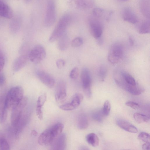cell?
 I'll use <instances>...</instances> for the list:
<instances>
[{
  "instance_id": "cell-1",
  "label": "cell",
  "mask_w": 150,
  "mask_h": 150,
  "mask_svg": "<svg viewBox=\"0 0 150 150\" xmlns=\"http://www.w3.org/2000/svg\"><path fill=\"white\" fill-rule=\"evenodd\" d=\"M64 125L61 123L55 124L44 130L39 136V144L42 146L51 145L63 131Z\"/></svg>"
},
{
  "instance_id": "cell-2",
  "label": "cell",
  "mask_w": 150,
  "mask_h": 150,
  "mask_svg": "<svg viewBox=\"0 0 150 150\" xmlns=\"http://www.w3.org/2000/svg\"><path fill=\"white\" fill-rule=\"evenodd\" d=\"M23 90L21 86H16L10 89L5 96L7 108L12 109L23 98Z\"/></svg>"
},
{
  "instance_id": "cell-3",
  "label": "cell",
  "mask_w": 150,
  "mask_h": 150,
  "mask_svg": "<svg viewBox=\"0 0 150 150\" xmlns=\"http://www.w3.org/2000/svg\"><path fill=\"white\" fill-rule=\"evenodd\" d=\"M71 21V17L70 15L66 14L62 16L51 34L49 38V41L52 42L59 39L65 33Z\"/></svg>"
},
{
  "instance_id": "cell-4",
  "label": "cell",
  "mask_w": 150,
  "mask_h": 150,
  "mask_svg": "<svg viewBox=\"0 0 150 150\" xmlns=\"http://www.w3.org/2000/svg\"><path fill=\"white\" fill-rule=\"evenodd\" d=\"M56 19V10L54 0H47L44 24L49 27L54 23Z\"/></svg>"
},
{
  "instance_id": "cell-5",
  "label": "cell",
  "mask_w": 150,
  "mask_h": 150,
  "mask_svg": "<svg viewBox=\"0 0 150 150\" xmlns=\"http://www.w3.org/2000/svg\"><path fill=\"white\" fill-rule=\"evenodd\" d=\"M27 102V99L24 97L20 102L12 109L11 122L12 126L15 127L21 118L23 109Z\"/></svg>"
},
{
  "instance_id": "cell-6",
  "label": "cell",
  "mask_w": 150,
  "mask_h": 150,
  "mask_svg": "<svg viewBox=\"0 0 150 150\" xmlns=\"http://www.w3.org/2000/svg\"><path fill=\"white\" fill-rule=\"evenodd\" d=\"M123 54L122 44L119 42L115 43L110 47L108 56V60L112 64H116L121 59Z\"/></svg>"
},
{
  "instance_id": "cell-7",
  "label": "cell",
  "mask_w": 150,
  "mask_h": 150,
  "mask_svg": "<svg viewBox=\"0 0 150 150\" xmlns=\"http://www.w3.org/2000/svg\"><path fill=\"white\" fill-rule=\"evenodd\" d=\"M82 88L86 95L88 98L91 96V78L88 69L84 67L81 71V74Z\"/></svg>"
},
{
  "instance_id": "cell-8",
  "label": "cell",
  "mask_w": 150,
  "mask_h": 150,
  "mask_svg": "<svg viewBox=\"0 0 150 150\" xmlns=\"http://www.w3.org/2000/svg\"><path fill=\"white\" fill-rule=\"evenodd\" d=\"M46 53L43 46L40 45L35 46L29 53L28 58L33 63L37 64L45 57Z\"/></svg>"
},
{
  "instance_id": "cell-9",
  "label": "cell",
  "mask_w": 150,
  "mask_h": 150,
  "mask_svg": "<svg viewBox=\"0 0 150 150\" xmlns=\"http://www.w3.org/2000/svg\"><path fill=\"white\" fill-rule=\"evenodd\" d=\"M88 24L92 36L96 39L101 37L103 31V26L101 23L95 18L89 19Z\"/></svg>"
},
{
  "instance_id": "cell-10",
  "label": "cell",
  "mask_w": 150,
  "mask_h": 150,
  "mask_svg": "<svg viewBox=\"0 0 150 150\" xmlns=\"http://www.w3.org/2000/svg\"><path fill=\"white\" fill-rule=\"evenodd\" d=\"M55 98L56 101L60 103H63L67 97L66 86L63 80L59 81L56 86Z\"/></svg>"
},
{
  "instance_id": "cell-11",
  "label": "cell",
  "mask_w": 150,
  "mask_h": 150,
  "mask_svg": "<svg viewBox=\"0 0 150 150\" xmlns=\"http://www.w3.org/2000/svg\"><path fill=\"white\" fill-rule=\"evenodd\" d=\"M38 77L40 81L48 87L51 88L55 83L54 78L47 72L42 70H38L36 72Z\"/></svg>"
},
{
  "instance_id": "cell-12",
  "label": "cell",
  "mask_w": 150,
  "mask_h": 150,
  "mask_svg": "<svg viewBox=\"0 0 150 150\" xmlns=\"http://www.w3.org/2000/svg\"><path fill=\"white\" fill-rule=\"evenodd\" d=\"M122 16L123 19L128 23L135 24L138 21V18L136 13L130 8H124L122 10Z\"/></svg>"
},
{
  "instance_id": "cell-13",
  "label": "cell",
  "mask_w": 150,
  "mask_h": 150,
  "mask_svg": "<svg viewBox=\"0 0 150 150\" xmlns=\"http://www.w3.org/2000/svg\"><path fill=\"white\" fill-rule=\"evenodd\" d=\"M66 134L65 133H61L52 144V149L57 150H64L66 145Z\"/></svg>"
},
{
  "instance_id": "cell-14",
  "label": "cell",
  "mask_w": 150,
  "mask_h": 150,
  "mask_svg": "<svg viewBox=\"0 0 150 150\" xmlns=\"http://www.w3.org/2000/svg\"><path fill=\"white\" fill-rule=\"evenodd\" d=\"M116 122L119 127L126 131L133 133H137L138 132L137 127L126 120L119 119L117 120Z\"/></svg>"
},
{
  "instance_id": "cell-15",
  "label": "cell",
  "mask_w": 150,
  "mask_h": 150,
  "mask_svg": "<svg viewBox=\"0 0 150 150\" xmlns=\"http://www.w3.org/2000/svg\"><path fill=\"white\" fill-rule=\"evenodd\" d=\"M13 16V13L11 8L5 2L0 0V17L11 19Z\"/></svg>"
},
{
  "instance_id": "cell-16",
  "label": "cell",
  "mask_w": 150,
  "mask_h": 150,
  "mask_svg": "<svg viewBox=\"0 0 150 150\" xmlns=\"http://www.w3.org/2000/svg\"><path fill=\"white\" fill-rule=\"evenodd\" d=\"M28 58L26 55H22L17 57L13 62V70L17 71L23 68L26 64Z\"/></svg>"
},
{
  "instance_id": "cell-17",
  "label": "cell",
  "mask_w": 150,
  "mask_h": 150,
  "mask_svg": "<svg viewBox=\"0 0 150 150\" xmlns=\"http://www.w3.org/2000/svg\"><path fill=\"white\" fill-rule=\"evenodd\" d=\"M122 88L125 89L131 94L135 95H139L144 91V88L137 84L134 86L124 84Z\"/></svg>"
},
{
  "instance_id": "cell-18",
  "label": "cell",
  "mask_w": 150,
  "mask_h": 150,
  "mask_svg": "<svg viewBox=\"0 0 150 150\" xmlns=\"http://www.w3.org/2000/svg\"><path fill=\"white\" fill-rule=\"evenodd\" d=\"M5 96H0V122L3 123L6 120L7 116V108L5 100Z\"/></svg>"
},
{
  "instance_id": "cell-19",
  "label": "cell",
  "mask_w": 150,
  "mask_h": 150,
  "mask_svg": "<svg viewBox=\"0 0 150 150\" xmlns=\"http://www.w3.org/2000/svg\"><path fill=\"white\" fill-rule=\"evenodd\" d=\"M59 40L58 43V49L62 51L66 50L68 47L69 43V40L68 37L64 33Z\"/></svg>"
},
{
  "instance_id": "cell-20",
  "label": "cell",
  "mask_w": 150,
  "mask_h": 150,
  "mask_svg": "<svg viewBox=\"0 0 150 150\" xmlns=\"http://www.w3.org/2000/svg\"><path fill=\"white\" fill-rule=\"evenodd\" d=\"M88 125V121L86 115L83 114H80L78 119L77 126L80 129H86Z\"/></svg>"
},
{
  "instance_id": "cell-21",
  "label": "cell",
  "mask_w": 150,
  "mask_h": 150,
  "mask_svg": "<svg viewBox=\"0 0 150 150\" xmlns=\"http://www.w3.org/2000/svg\"><path fill=\"white\" fill-rule=\"evenodd\" d=\"M86 139L88 143L93 147L98 146L99 139L97 135L93 133H89L86 136Z\"/></svg>"
},
{
  "instance_id": "cell-22",
  "label": "cell",
  "mask_w": 150,
  "mask_h": 150,
  "mask_svg": "<svg viewBox=\"0 0 150 150\" xmlns=\"http://www.w3.org/2000/svg\"><path fill=\"white\" fill-rule=\"evenodd\" d=\"M83 99V96L82 94L79 93H76L74 95L70 103L75 109L80 105Z\"/></svg>"
},
{
  "instance_id": "cell-23",
  "label": "cell",
  "mask_w": 150,
  "mask_h": 150,
  "mask_svg": "<svg viewBox=\"0 0 150 150\" xmlns=\"http://www.w3.org/2000/svg\"><path fill=\"white\" fill-rule=\"evenodd\" d=\"M150 32L149 20H146L142 24L139 28V33L140 34L149 33Z\"/></svg>"
},
{
  "instance_id": "cell-24",
  "label": "cell",
  "mask_w": 150,
  "mask_h": 150,
  "mask_svg": "<svg viewBox=\"0 0 150 150\" xmlns=\"http://www.w3.org/2000/svg\"><path fill=\"white\" fill-rule=\"evenodd\" d=\"M133 117L135 121L139 123L147 122L150 119L148 116L138 113H134Z\"/></svg>"
},
{
  "instance_id": "cell-25",
  "label": "cell",
  "mask_w": 150,
  "mask_h": 150,
  "mask_svg": "<svg viewBox=\"0 0 150 150\" xmlns=\"http://www.w3.org/2000/svg\"><path fill=\"white\" fill-rule=\"evenodd\" d=\"M46 99L47 96L46 94H44L40 96L37 101L36 109H42V106L46 101Z\"/></svg>"
},
{
  "instance_id": "cell-26",
  "label": "cell",
  "mask_w": 150,
  "mask_h": 150,
  "mask_svg": "<svg viewBox=\"0 0 150 150\" xmlns=\"http://www.w3.org/2000/svg\"><path fill=\"white\" fill-rule=\"evenodd\" d=\"M9 149L10 146L6 139L4 136H0V150Z\"/></svg>"
},
{
  "instance_id": "cell-27",
  "label": "cell",
  "mask_w": 150,
  "mask_h": 150,
  "mask_svg": "<svg viewBox=\"0 0 150 150\" xmlns=\"http://www.w3.org/2000/svg\"><path fill=\"white\" fill-rule=\"evenodd\" d=\"M104 116L102 110L94 112L92 114V117L93 119L98 122L103 121V116Z\"/></svg>"
},
{
  "instance_id": "cell-28",
  "label": "cell",
  "mask_w": 150,
  "mask_h": 150,
  "mask_svg": "<svg viewBox=\"0 0 150 150\" xmlns=\"http://www.w3.org/2000/svg\"><path fill=\"white\" fill-rule=\"evenodd\" d=\"M111 109V105L108 100L105 101L102 111L103 115L107 116L109 114Z\"/></svg>"
},
{
  "instance_id": "cell-29",
  "label": "cell",
  "mask_w": 150,
  "mask_h": 150,
  "mask_svg": "<svg viewBox=\"0 0 150 150\" xmlns=\"http://www.w3.org/2000/svg\"><path fill=\"white\" fill-rule=\"evenodd\" d=\"M83 40L80 37H77L72 40L71 45L74 47H77L81 46L83 44Z\"/></svg>"
},
{
  "instance_id": "cell-30",
  "label": "cell",
  "mask_w": 150,
  "mask_h": 150,
  "mask_svg": "<svg viewBox=\"0 0 150 150\" xmlns=\"http://www.w3.org/2000/svg\"><path fill=\"white\" fill-rule=\"evenodd\" d=\"M92 12L94 16L97 18H100L104 15L105 11L101 8H96L93 9Z\"/></svg>"
},
{
  "instance_id": "cell-31",
  "label": "cell",
  "mask_w": 150,
  "mask_h": 150,
  "mask_svg": "<svg viewBox=\"0 0 150 150\" xmlns=\"http://www.w3.org/2000/svg\"><path fill=\"white\" fill-rule=\"evenodd\" d=\"M150 135L145 132H141L138 136V139L145 142H150Z\"/></svg>"
},
{
  "instance_id": "cell-32",
  "label": "cell",
  "mask_w": 150,
  "mask_h": 150,
  "mask_svg": "<svg viewBox=\"0 0 150 150\" xmlns=\"http://www.w3.org/2000/svg\"><path fill=\"white\" fill-rule=\"evenodd\" d=\"M107 69L103 65H101L99 68L98 71L99 76L103 81L105 79L107 73Z\"/></svg>"
},
{
  "instance_id": "cell-33",
  "label": "cell",
  "mask_w": 150,
  "mask_h": 150,
  "mask_svg": "<svg viewBox=\"0 0 150 150\" xmlns=\"http://www.w3.org/2000/svg\"><path fill=\"white\" fill-rule=\"evenodd\" d=\"M75 3L79 7L85 8L88 7V0H75Z\"/></svg>"
},
{
  "instance_id": "cell-34",
  "label": "cell",
  "mask_w": 150,
  "mask_h": 150,
  "mask_svg": "<svg viewBox=\"0 0 150 150\" xmlns=\"http://www.w3.org/2000/svg\"><path fill=\"white\" fill-rule=\"evenodd\" d=\"M79 75V70L77 67L73 68L71 71L69 75L70 77L72 79H76Z\"/></svg>"
},
{
  "instance_id": "cell-35",
  "label": "cell",
  "mask_w": 150,
  "mask_h": 150,
  "mask_svg": "<svg viewBox=\"0 0 150 150\" xmlns=\"http://www.w3.org/2000/svg\"><path fill=\"white\" fill-rule=\"evenodd\" d=\"M5 62L4 54L2 51L0 50V73L4 67Z\"/></svg>"
},
{
  "instance_id": "cell-36",
  "label": "cell",
  "mask_w": 150,
  "mask_h": 150,
  "mask_svg": "<svg viewBox=\"0 0 150 150\" xmlns=\"http://www.w3.org/2000/svg\"><path fill=\"white\" fill-rule=\"evenodd\" d=\"M125 105L135 110L138 109L140 108V105L138 103L132 101L126 102L125 103Z\"/></svg>"
},
{
  "instance_id": "cell-37",
  "label": "cell",
  "mask_w": 150,
  "mask_h": 150,
  "mask_svg": "<svg viewBox=\"0 0 150 150\" xmlns=\"http://www.w3.org/2000/svg\"><path fill=\"white\" fill-rule=\"evenodd\" d=\"M59 108L62 110L66 111L73 110L75 109L70 103L61 105Z\"/></svg>"
},
{
  "instance_id": "cell-38",
  "label": "cell",
  "mask_w": 150,
  "mask_h": 150,
  "mask_svg": "<svg viewBox=\"0 0 150 150\" xmlns=\"http://www.w3.org/2000/svg\"><path fill=\"white\" fill-rule=\"evenodd\" d=\"M65 64V62L62 59H58L56 62V65L59 69L62 68L64 66Z\"/></svg>"
},
{
  "instance_id": "cell-39",
  "label": "cell",
  "mask_w": 150,
  "mask_h": 150,
  "mask_svg": "<svg viewBox=\"0 0 150 150\" xmlns=\"http://www.w3.org/2000/svg\"><path fill=\"white\" fill-rule=\"evenodd\" d=\"M6 81L5 76L4 74L0 73V86H3Z\"/></svg>"
},
{
  "instance_id": "cell-40",
  "label": "cell",
  "mask_w": 150,
  "mask_h": 150,
  "mask_svg": "<svg viewBox=\"0 0 150 150\" xmlns=\"http://www.w3.org/2000/svg\"><path fill=\"white\" fill-rule=\"evenodd\" d=\"M150 142H145L142 146V148L144 150H148L150 149Z\"/></svg>"
},
{
  "instance_id": "cell-41",
  "label": "cell",
  "mask_w": 150,
  "mask_h": 150,
  "mask_svg": "<svg viewBox=\"0 0 150 150\" xmlns=\"http://www.w3.org/2000/svg\"><path fill=\"white\" fill-rule=\"evenodd\" d=\"M31 134L32 136L33 137H36L38 135V133L35 130H33L31 132Z\"/></svg>"
},
{
  "instance_id": "cell-42",
  "label": "cell",
  "mask_w": 150,
  "mask_h": 150,
  "mask_svg": "<svg viewBox=\"0 0 150 150\" xmlns=\"http://www.w3.org/2000/svg\"><path fill=\"white\" fill-rule=\"evenodd\" d=\"M98 43L100 45H101L103 43V40L101 37L97 39Z\"/></svg>"
},
{
  "instance_id": "cell-43",
  "label": "cell",
  "mask_w": 150,
  "mask_h": 150,
  "mask_svg": "<svg viewBox=\"0 0 150 150\" xmlns=\"http://www.w3.org/2000/svg\"><path fill=\"white\" fill-rule=\"evenodd\" d=\"M129 40L130 45L133 46L134 44V41L132 38L131 37H129Z\"/></svg>"
},
{
  "instance_id": "cell-44",
  "label": "cell",
  "mask_w": 150,
  "mask_h": 150,
  "mask_svg": "<svg viewBox=\"0 0 150 150\" xmlns=\"http://www.w3.org/2000/svg\"><path fill=\"white\" fill-rule=\"evenodd\" d=\"M80 149L81 150H88L89 149L87 147L85 146H82L81 147Z\"/></svg>"
},
{
  "instance_id": "cell-45",
  "label": "cell",
  "mask_w": 150,
  "mask_h": 150,
  "mask_svg": "<svg viewBox=\"0 0 150 150\" xmlns=\"http://www.w3.org/2000/svg\"><path fill=\"white\" fill-rule=\"evenodd\" d=\"M31 0H25L26 2H29Z\"/></svg>"
},
{
  "instance_id": "cell-46",
  "label": "cell",
  "mask_w": 150,
  "mask_h": 150,
  "mask_svg": "<svg viewBox=\"0 0 150 150\" xmlns=\"http://www.w3.org/2000/svg\"><path fill=\"white\" fill-rule=\"evenodd\" d=\"M120 0V1H129L130 0Z\"/></svg>"
},
{
  "instance_id": "cell-47",
  "label": "cell",
  "mask_w": 150,
  "mask_h": 150,
  "mask_svg": "<svg viewBox=\"0 0 150 150\" xmlns=\"http://www.w3.org/2000/svg\"></svg>"
}]
</instances>
